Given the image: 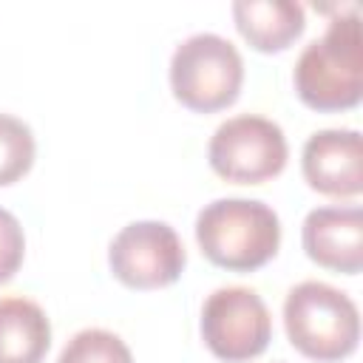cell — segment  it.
I'll list each match as a JSON object with an SVG mask.
<instances>
[{
    "instance_id": "cell-3",
    "label": "cell",
    "mask_w": 363,
    "mask_h": 363,
    "mask_svg": "<svg viewBox=\"0 0 363 363\" xmlns=\"http://www.w3.org/2000/svg\"><path fill=\"white\" fill-rule=\"evenodd\" d=\"M284 329L289 343L309 360L337 363L357 349V303L332 284L301 281L286 292Z\"/></svg>"
},
{
    "instance_id": "cell-6",
    "label": "cell",
    "mask_w": 363,
    "mask_h": 363,
    "mask_svg": "<svg viewBox=\"0 0 363 363\" xmlns=\"http://www.w3.org/2000/svg\"><path fill=\"white\" fill-rule=\"evenodd\" d=\"M201 337L227 363L258 357L272 340V315L250 286H218L201 306Z\"/></svg>"
},
{
    "instance_id": "cell-9",
    "label": "cell",
    "mask_w": 363,
    "mask_h": 363,
    "mask_svg": "<svg viewBox=\"0 0 363 363\" xmlns=\"http://www.w3.org/2000/svg\"><path fill=\"white\" fill-rule=\"evenodd\" d=\"M301 241L318 267L357 275L363 269V210L354 204L315 207L303 218Z\"/></svg>"
},
{
    "instance_id": "cell-7",
    "label": "cell",
    "mask_w": 363,
    "mask_h": 363,
    "mask_svg": "<svg viewBox=\"0 0 363 363\" xmlns=\"http://www.w3.org/2000/svg\"><path fill=\"white\" fill-rule=\"evenodd\" d=\"M108 264L119 284L128 289H162L179 281L187 264L184 244L167 221H130L125 224L111 247Z\"/></svg>"
},
{
    "instance_id": "cell-1",
    "label": "cell",
    "mask_w": 363,
    "mask_h": 363,
    "mask_svg": "<svg viewBox=\"0 0 363 363\" xmlns=\"http://www.w3.org/2000/svg\"><path fill=\"white\" fill-rule=\"evenodd\" d=\"M292 85L298 99L320 113L349 111L363 96V40L357 9L329 20L326 31L303 45Z\"/></svg>"
},
{
    "instance_id": "cell-5",
    "label": "cell",
    "mask_w": 363,
    "mask_h": 363,
    "mask_svg": "<svg viewBox=\"0 0 363 363\" xmlns=\"http://www.w3.org/2000/svg\"><path fill=\"white\" fill-rule=\"evenodd\" d=\"M289 159V145L278 122L258 113H238L221 122L207 145L210 167L235 184L275 179Z\"/></svg>"
},
{
    "instance_id": "cell-2",
    "label": "cell",
    "mask_w": 363,
    "mask_h": 363,
    "mask_svg": "<svg viewBox=\"0 0 363 363\" xmlns=\"http://www.w3.org/2000/svg\"><path fill=\"white\" fill-rule=\"evenodd\" d=\"M196 241L210 264L230 272H252L278 255L281 221L258 199L227 196L199 210Z\"/></svg>"
},
{
    "instance_id": "cell-10",
    "label": "cell",
    "mask_w": 363,
    "mask_h": 363,
    "mask_svg": "<svg viewBox=\"0 0 363 363\" xmlns=\"http://www.w3.org/2000/svg\"><path fill=\"white\" fill-rule=\"evenodd\" d=\"M233 20L238 34L261 54L289 48L306 28L303 6L295 0H235Z\"/></svg>"
},
{
    "instance_id": "cell-12",
    "label": "cell",
    "mask_w": 363,
    "mask_h": 363,
    "mask_svg": "<svg viewBox=\"0 0 363 363\" xmlns=\"http://www.w3.org/2000/svg\"><path fill=\"white\" fill-rule=\"evenodd\" d=\"M34 153L37 142L31 128L11 113H0V187L20 182L31 170Z\"/></svg>"
},
{
    "instance_id": "cell-13",
    "label": "cell",
    "mask_w": 363,
    "mask_h": 363,
    "mask_svg": "<svg viewBox=\"0 0 363 363\" xmlns=\"http://www.w3.org/2000/svg\"><path fill=\"white\" fill-rule=\"evenodd\" d=\"M57 363H133L128 343L108 329H79L60 352Z\"/></svg>"
},
{
    "instance_id": "cell-11",
    "label": "cell",
    "mask_w": 363,
    "mask_h": 363,
    "mask_svg": "<svg viewBox=\"0 0 363 363\" xmlns=\"http://www.w3.org/2000/svg\"><path fill=\"white\" fill-rule=\"evenodd\" d=\"M51 323L40 303L23 295L0 298V363H43Z\"/></svg>"
},
{
    "instance_id": "cell-4",
    "label": "cell",
    "mask_w": 363,
    "mask_h": 363,
    "mask_svg": "<svg viewBox=\"0 0 363 363\" xmlns=\"http://www.w3.org/2000/svg\"><path fill=\"white\" fill-rule=\"evenodd\" d=\"M244 82V60L238 48L213 31H199L182 40L170 57V91L196 111L216 113L230 108Z\"/></svg>"
},
{
    "instance_id": "cell-14",
    "label": "cell",
    "mask_w": 363,
    "mask_h": 363,
    "mask_svg": "<svg viewBox=\"0 0 363 363\" xmlns=\"http://www.w3.org/2000/svg\"><path fill=\"white\" fill-rule=\"evenodd\" d=\"M26 255V235L14 213L0 207V284L11 281Z\"/></svg>"
},
{
    "instance_id": "cell-8",
    "label": "cell",
    "mask_w": 363,
    "mask_h": 363,
    "mask_svg": "<svg viewBox=\"0 0 363 363\" xmlns=\"http://www.w3.org/2000/svg\"><path fill=\"white\" fill-rule=\"evenodd\" d=\"M301 170L312 190L332 199L363 193V139L354 128L315 130L301 150Z\"/></svg>"
}]
</instances>
